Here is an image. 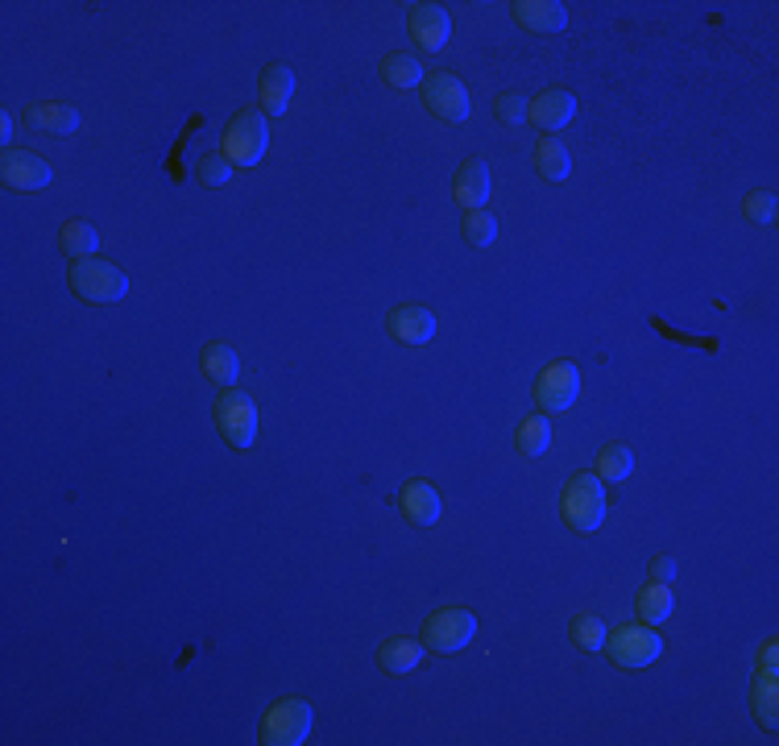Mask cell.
<instances>
[{"label": "cell", "mask_w": 779, "mask_h": 746, "mask_svg": "<svg viewBox=\"0 0 779 746\" xmlns=\"http://www.w3.org/2000/svg\"><path fill=\"white\" fill-rule=\"evenodd\" d=\"M527 108H531V100L522 92H502L498 100H493V117L502 125H522L527 121Z\"/></svg>", "instance_id": "30"}, {"label": "cell", "mask_w": 779, "mask_h": 746, "mask_svg": "<svg viewBox=\"0 0 779 746\" xmlns=\"http://www.w3.org/2000/svg\"><path fill=\"white\" fill-rule=\"evenodd\" d=\"M577 390H581L577 361H551L536 378V402L543 407V415H565L577 402Z\"/></svg>", "instance_id": "8"}, {"label": "cell", "mask_w": 779, "mask_h": 746, "mask_svg": "<svg viewBox=\"0 0 779 746\" xmlns=\"http://www.w3.org/2000/svg\"><path fill=\"white\" fill-rule=\"evenodd\" d=\"M419 659H423V647L415 639H386L382 651H378V668L390 672V676H407V672H415Z\"/></svg>", "instance_id": "24"}, {"label": "cell", "mask_w": 779, "mask_h": 746, "mask_svg": "<svg viewBox=\"0 0 779 746\" xmlns=\"http://www.w3.org/2000/svg\"><path fill=\"white\" fill-rule=\"evenodd\" d=\"M26 125H33L38 133H54L67 138L79 129V108L59 105V100H42V105H26Z\"/></svg>", "instance_id": "18"}, {"label": "cell", "mask_w": 779, "mask_h": 746, "mask_svg": "<svg viewBox=\"0 0 779 746\" xmlns=\"http://www.w3.org/2000/svg\"><path fill=\"white\" fill-rule=\"evenodd\" d=\"M199 179L208 187H224L232 179V162L224 158V153H208L203 162H199Z\"/></svg>", "instance_id": "32"}, {"label": "cell", "mask_w": 779, "mask_h": 746, "mask_svg": "<svg viewBox=\"0 0 779 746\" xmlns=\"http://www.w3.org/2000/svg\"><path fill=\"white\" fill-rule=\"evenodd\" d=\"M489 187H493L489 162L486 158H469V162H460L457 179H452V199H457V208L473 212V208H481L489 199Z\"/></svg>", "instance_id": "15"}, {"label": "cell", "mask_w": 779, "mask_h": 746, "mask_svg": "<svg viewBox=\"0 0 779 746\" xmlns=\"http://www.w3.org/2000/svg\"><path fill=\"white\" fill-rule=\"evenodd\" d=\"M536 170L548 179V183H565L568 175H572V153L565 150V141L556 138H543L536 146Z\"/></svg>", "instance_id": "23"}, {"label": "cell", "mask_w": 779, "mask_h": 746, "mask_svg": "<svg viewBox=\"0 0 779 746\" xmlns=\"http://www.w3.org/2000/svg\"><path fill=\"white\" fill-rule=\"evenodd\" d=\"M407 30L423 50H443L448 33H452V21H448L440 4H415L411 17H407Z\"/></svg>", "instance_id": "16"}, {"label": "cell", "mask_w": 779, "mask_h": 746, "mask_svg": "<svg viewBox=\"0 0 779 746\" xmlns=\"http://www.w3.org/2000/svg\"><path fill=\"white\" fill-rule=\"evenodd\" d=\"M460 232H465L469 245L489 249V245L498 241V220H493V212H486V208H473V212H465V220H460Z\"/></svg>", "instance_id": "28"}, {"label": "cell", "mask_w": 779, "mask_h": 746, "mask_svg": "<svg viewBox=\"0 0 779 746\" xmlns=\"http://www.w3.org/2000/svg\"><path fill=\"white\" fill-rule=\"evenodd\" d=\"M423 105L431 108V117L460 125L469 117V88L452 71H436V76L423 79Z\"/></svg>", "instance_id": "9"}, {"label": "cell", "mask_w": 779, "mask_h": 746, "mask_svg": "<svg viewBox=\"0 0 779 746\" xmlns=\"http://www.w3.org/2000/svg\"><path fill=\"white\" fill-rule=\"evenodd\" d=\"M676 568H680V564H676V556H663V551H659V556H651V564H647L651 580H659V585H672Z\"/></svg>", "instance_id": "33"}, {"label": "cell", "mask_w": 779, "mask_h": 746, "mask_svg": "<svg viewBox=\"0 0 779 746\" xmlns=\"http://www.w3.org/2000/svg\"><path fill=\"white\" fill-rule=\"evenodd\" d=\"M71 290L88 304H121L129 295V275L104 258H83L71 266Z\"/></svg>", "instance_id": "3"}, {"label": "cell", "mask_w": 779, "mask_h": 746, "mask_svg": "<svg viewBox=\"0 0 779 746\" xmlns=\"http://www.w3.org/2000/svg\"><path fill=\"white\" fill-rule=\"evenodd\" d=\"M510 17L531 33H560L568 26V9L560 0H515Z\"/></svg>", "instance_id": "14"}, {"label": "cell", "mask_w": 779, "mask_h": 746, "mask_svg": "<svg viewBox=\"0 0 779 746\" xmlns=\"http://www.w3.org/2000/svg\"><path fill=\"white\" fill-rule=\"evenodd\" d=\"M199 366H203V374L224 390V386H232L237 381V374H241V357H237V349L232 345H224V340H216V345H208L203 349V357H199Z\"/></svg>", "instance_id": "20"}, {"label": "cell", "mask_w": 779, "mask_h": 746, "mask_svg": "<svg viewBox=\"0 0 779 746\" xmlns=\"http://www.w3.org/2000/svg\"><path fill=\"white\" fill-rule=\"evenodd\" d=\"M601 651L610 655L613 668H647V664H656L659 655H663V639L656 635V626H618L613 635H606L601 643Z\"/></svg>", "instance_id": "6"}, {"label": "cell", "mask_w": 779, "mask_h": 746, "mask_svg": "<svg viewBox=\"0 0 779 746\" xmlns=\"http://www.w3.org/2000/svg\"><path fill=\"white\" fill-rule=\"evenodd\" d=\"M606 623L597 618V614H577L572 618V643L581 647V651H601V643H606Z\"/></svg>", "instance_id": "29"}, {"label": "cell", "mask_w": 779, "mask_h": 746, "mask_svg": "<svg viewBox=\"0 0 779 746\" xmlns=\"http://www.w3.org/2000/svg\"><path fill=\"white\" fill-rule=\"evenodd\" d=\"M742 212H747L750 225H771L776 220V196L771 191H750L742 199Z\"/></svg>", "instance_id": "31"}, {"label": "cell", "mask_w": 779, "mask_h": 746, "mask_svg": "<svg viewBox=\"0 0 779 746\" xmlns=\"http://www.w3.org/2000/svg\"><path fill=\"white\" fill-rule=\"evenodd\" d=\"M477 639V618L460 606L436 609L428 623H423V647L436 655H457Z\"/></svg>", "instance_id": "7"}, {"label": "cell", "mask_w": 779, "mask_h": 746, "mask_svg": "<svg viewBox=\"0 0 779 746\" xmlns=\"http://www.w3.org/2000/svg\"><path fill=\"white\" fill-rule=\"evenodd\" d=\"M515 448L522 457H543L551 448V424L548 415H527L519 427H515Z\"/></svg>", "instance_id": "26"}, {"label": "cell", "mask_w": 779, "mask_h": 746, "mask_svg": "<svg viewBox=\"0 0 779 746\" xmlns=\"http://www.w3.org/2000/svg\"><path fill=\"white\" fill-rule=\"evenodd\" d=\"M59 245L62 253H71L76 261L96 258V245H100V232H96L92 220H67L59 229Z\"/></svg>", "instance_id": "25"}, {"label": "cell", "mask_w": 779, "mask_h": 746, "mask_svg": "<svg viewBox=\"0 0 779 746\" xmlns=\"http://www.w3.org/2000/svg\"><path fill=\"white\" fill-rule=\"evenodd\" d=\"M294 96V71L287 62H270L258 79V100L266 112H287Z\"/></svg>", "instance_id": "19"}, {"label": "cell", "mask_w": 779, "mask_h": 746, "mask_svg": "<svg viewBox=\"0 0 779 746\" xmlns=\"http://www.w3.org/2000/svg\"><path fill=\"white\" fill-rule=\"evenodd\" d=\"M560 515L572 531L581 535H593L606 523V486H601L597 473L581 469L568 477L565 494H560Z\"/></svg>", "instance_id": "1"}, {"label": "cell", "mask_w": 779, "mask_h": 746, "mask_svg": "<svg viewBox=\"0 0 779 746\" xmlns=\"http://www.w3.org/2000/svg\"><path fill=\"white\" fill-rule=\"evenodd\" d=\"M266 146H270V129H266V117L258 108H241L229 125H224V158L232 167H258L266 158Z\"/></svg>", "instance_id": "4"}, {"label": "cell", "mask_w": 779, "mask_h": 746, "mask_svg": "<svg viewBox=\"0 0 779 746\" xmlns=\"http://www.w3.org/2000/svg\"><path fill=\"white\" fill-rule=\"evenodd\" d=\"M382 79L390 83V88H423L428 71H423V62L415 59V54L395 50V54H386L382 59Z\"/></svg>", "instance_id": "22"}, {"label": "cell", "mask_w": 779, "mask_h": 746, "mask_svg": "<svg viewBox=\"0 0 779 746\" xmlns=\"http://www.w3.org/2000/svg\"><path fill=\"white\" fill-rule=\"evenodd\" d=\"M597 477H606V481H627L630 473H635V452H630L627 444H606L601 452H597Z\"/></svg>", "instance_id": "27"}, {"label": "cell", "mask_w": 779, "mask_h": 746, "mask_svg": "<svg viewBox=\"0 0 779 746\" xmlns=\"http://www.w3.org/2000/svg\"><path fill=\"white\" fill-rule=\"evenodd\" d=\"M311 722H316V714H311V705H307L303 697H282L266 709L258 734L266 746H299V743H307Z\"/></svg>", "instance_id": "5"}, {"label": "cell", "mask_w": 779, "mask_h": 746, "mask_svg": "<svg viewBox=\"0 0 779 746\" xmlns=\"http://www.w3.org/2000/svg\"><path fill=\"white\" fill-rule=\"evenodd\" d=\"M386 332L395 336L398 345H428L436 336V316L423 304H398L386 316Z\"/></svg>", "instance_id": "11"}, {"label": "cell", "mask_w": 779, "mask_h": 746, "mask_svg": "<svg viewBox=\"0 0 779 746\" xmlns=\"http://www.w3.org/2000/svg\"><path fill=\"white\" fill-rule=\"evenodd\" d=\"M750 709L763 730H779V672L755 668L750 676Z\"/></svg>", "instance_id": "17"}, {"label": "cell", "mask_w": 779, "mask_h": 746, "mask_svg": "<svg viewBox=\"0 0 779 746\" xmlns=\"http://www.w3.org/2000/svg\"><path fill=\"white\" fill-rule=\"evenodd\" d=\"M13 133H17L13 112H4V117H0V141H13Z\"/></svg>", "instance_id": "34"}, {"label": "cell", "mask_w": 779, "mask_h": 746, "mask_svg": "<svg viewBox=\"0 0 779 746\" xmlns=\"http://www.w3.org/2000/svg\"><path fill=\"white\" fill-rule=\"evenodd\" d=\"M398 506H402V515H407L411 527H436L443 515V503H440V494H436V486H431V481H419V477L402 486Z\"/></svg>", "instance_id": "13"}, {"label": "cell", "mask_w": 779, "mask_h": 746, "mask_svg": "<svg viewBox=\"0 0 779 746\" xmlns=\"http://www.w3.org/2000/svg\"><path fill=\"white\" fill-rule=\"evenodd\" d=\"M577 117V96L565 92V88H548V92H539L536 100H531V108H527V121L536 125V129H543V133H560L568 121Z\"/></svg>", "instance_id": "12"}, {"label": "cell", "mask_w": 779, "mask_h": 746, "mask_svg": "<svg viewBox=\"0 0 779 746\" xmlns=\"http://www.w3.org/2000/svg\"><path fill=\"white\" fill-rule=\"evenodd\" d=\"M635 609H639V618H642L647 626L668 623V618H672V609H676L672 585H659V580H647V585L639 589V601H635Z\"/></svg>", "instance_id": "21"}, {"label": "cell", "mask_w": 779, "mask_h": 746, "mask_svg": "<svg viewBox=\"0 0 779 746\" xmlns=\"http://www.w3.org/2000/svg\"><path fill=\"white\" fill-rule=\"evenodd\" d=\"M0 179H4V187H13V191H42V187H50L54 170H50V162L38 158V153L9 150L0 158Z\"/></svg>", "instance_id": "10"}, {"label": "cell", "mask_w": 779, "mask_h": 746, "mask_svg": "<svg viewBox=\"0 0 779 746\" xmlns=\"http://www.w3.org/2000/svg\"><path fill=\"white\" fill-rule=\"evenodd\" d=\"M216 431L224 436L229 448H253L258 440V402L237 390V386H224L216 395Z\"/></svg>", "instance_id": "2"}]
</instances>
